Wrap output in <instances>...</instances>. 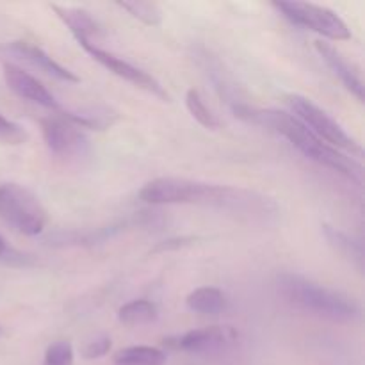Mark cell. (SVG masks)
Returning <instances> with one entry per match:
<instances>
[{"instance_id":"14","label":"cell","mask_w":365,"mask_h":365,"mask_svg":"<svg viewBox=\"0 0 365 365\" xmlns=\"http://www.w3.org/2000/svg\"><path fill=\"white\" fill-rule=\"evenodd\" d=\"M323 234L328 245L335 250L341 257L359 267L360 271L364 269V246L362 242L353 239L351 235L346 232L339 230V228L330 227V225H323Z\"/></svg>"},{"instance_id":"12","label":"cell","mask_w":365,"mask_h":365,"mask_svg":"<svg viewBox=\"0 0 365 365\" xmlns=\"http://www.w3.org/2000/svg\"><path fill=\"white\" fill-rule=\"evenodd\" d=\"M316 50L319 52V56L323 57L324 63L330 66V70L341 78L342 84L346 86V89H349L360 102H364V82L359 70H356V68L353 66L335 46H331L330 43L316 41Z\"/></svg>"},{"instance_id":"5","label":"cell","mask_w":365,"mask_h":365,"mask_svg":"<svg viewBox=\"0 0 365 365\" xmlns=\"http://www.w3.org/2000/svg\"><path fill=\"white\" fill-rule=\"evenodd\" d=\"M285 102L294 113L292 116L298 118L321 141L334 146V148L342 150L351 157H362V146L342 128L341 123H337L330 114L324 113L312 100L303 95H287Z\"/></svg>"},{"instance_id":"19","label":"cell","mask_w":365,"mask_h":365,"mask_svg":"<svg viewBox=\"0 0 365 365\" xmlns=\"http://www.w3.org/2000/svg\"><path fill=\"white\" fill-rule=\"evenodd\" d=\"M118 6L127 11L130 16L138 18L145 25L155 27L163 20V11L155 2H141V0H132V2H118Z\"/></svg>"},{"instance_id":"6","label":"cell","mask_w":365,"mask_h":365,"mask_svg":"<svg viewBox=\"0 0 365 365\" xmlns=\"http://www.w3.org/2000/svg\"><path fill=\"white\" fill-rule=\"evenodd\" d=\"M273 6L292 24L310 29L335 41L351 38V31L335 11L310 2H273Z\"/></svg>"},{"instance_id":"11","label":"cell","mask_w":365,"mask_h":365,"mask_svg":"<svg viewBox=\"0 0 365 365\" xmlns=\"http://www.w3.org/2000/svg\"><path fill=\"white\" fill-rule=\"evenodd\" d=\"M4 50H6L7 53H11V56H16L20 57V59L27 61L29 64H32L34 68L41 70L43 73L57 78V81L78 82V77L73 73V71L61 66L57 61H53L52 57H50L45 50L39 48V46L31 45V43H25V41H13L7 46H4Z\"/></svg>"},{"instance_id":"8","label":"cell","mask_w":365,"mask_h":365,"mask_svg":"<svg viewBox=\"0 0 365 365\" xmlns=\"http://www.w3.org/2000/svg\"><path fill=\"white\" fill-rule=\"evenodd\" d=\"M41 132L46 146L56 155H82L88 150V138L78 130L77 125L71 123L64 116L41 120Z\"/></svg>"},{"instance_id":"2","label":"cell","mask_w":365,"mask_h":365,"mask_svg":"<svg viewBox=\"0 0 365 365\" xmlns=\"http://www.w3.org/2000/svg\"><path fill=\"white\" fill-rule=\"evenodd\" d=\"M234 110L235 116L241 118V120L252 125H259V127H266L277 134L284 135L289 143H292V146H296L303 155L309 157L314 163L330 168L335 173H341L355 180L356 184H362V164L348 153H342L341 150L321 141L314 132H310L292 114L278 109H255V107L248 106H235Z\"/></svg>"},{"instance_id":"15","label":"cell","mask_w":365,"mask_h":365,"mask_svg":"<svg viewBox=\"0 0 365 365\" xmlns=\"http://www.w3.org/2000/svg\"><path fill=\"white\" fill-rule=\"evenodd\" d=\"M189 310L207 316H217L227 309V296L214 287H200L192 291L185 299Z\"/></svg>"},{"instance_id":"10","label":"cell","mask_w":365,"mask_h":365,"mask_svg":"<svg viewBox=\"0 0 365 365\" xmlns=\"http://www.w3.org/2000/svg\"><path fill=\"white\" fill-rule=\"evenodd\" d=\"M237 342V331L232 327H207L191 330L177 341V348L189 353H217Z\"/></svg>"},{"instance_id":"13","label":"cell","mask_w":365,"mask_h":365,"mask_svg":"<svg viewBox=\"0 0 365 365\" xmlns=\"http://www.w3.org/2000/svg\"><path fill=\"white\" fill-rule=\"evenodd\" d=\"M50 7H52L53 13L61 18V21L70 29V32L75 36V39H77L78 43H91L93 36L98 34V24H96L95 18H93L88 11L78 9V7L57 6V4H52Z\"/></svg>"},{"instance_id":"17","label":"cell","mask_w":365,"mask_h":365,"mask_svg":"<svg viewBox=\"0 0 365 365\" xmlns=\"http://www.w3.org/2000/svg\"><path fill=\"white\" fill-rule=\"evenodd\" d=\"M157 307L155 303L148 302V299H134L130 303H125L118 312V317L123 324L128 327H143V324H150L157 319Z\"/></svg>"},{"instance_id":"20","label":"cell","mask_w":365,"mask_h":365,"mask_svg":"<svg viewBox=\"0 0 365 365\" xmlns=\"http://www.w3.org/2000/svg\"><path fill=\"white\" fill-rule=\"evenodd\" d=\"M43 365H73V348L68 341H57L46 348Z\"/></svg>"},{"instance_id":"22","label":"cell","mask_w":365,"mask_h":365,"mask_svg":"<svg viewBox=\"0 0 365 365\" xmlns=\"http://www.w3.org/2000/svg\"><path fill=\"white\" fill-rule=\"evenodd\" d=\"M110 349V339L107 335H100V337L93 339L89 341L88 344L82 348V356L88 360H95V359H102L109 353Z\"/></svg>"},{"instance_id":"16","label":"cell","mask_w":365,"mask_h":365,"mask_svg":"<svg viewBox=\"0 0 365 365\" xmlns=\"http://www.w3.org/2000/svg\"><path fill=\"white\" fill-rule=\"evenodd\" d=\"M166 353L152 346H132L116 353L114 365H164Z\"/></svg>"},{"instance_id":"7","label":"cell","mask_w":365,"mask_h":365,"mask_svg":"<svg viewBox=\"0 0 365 365\" xmlns=\"http://www.w3.org/2000/svg\"><path fill=\"white\" fill-rule=\"evenodd\" d=\"M78 45H81L82 48H84L86 52H88L89 56L96 61V63L102 64L103 68H107V70H109L110 73L116 75V77L123 78V81L130 82V84H134V86H138V88L145 89V91L152 93V95L160 96V98H168V93L164 91L163 86H160V82L157 81L155 77H152L150 73H146L145 70H141V68L127 63V61H123L121 57L114 56V53L107 52V50L98 48V46L93 45V43L82 41V43H78Z\"/></svg>"},{"instance_id":"4","label":"cell","mask_w":365,"mask_h":365,"mask_svg":"<svg viewBox=\"0 0 365 365\" xmlns=\"http://www.w3.org/2000/svg\"><path fill=\"white\" fill-rule=\"evenodd\" d=\"M0 217L25 235H38L48 221L38 196L13 182L0 185Z\"/></svg>"},{"instance_id":"18","label":"cell","mask_w":365,"mask_h":365,"mask_svg":"<svg viewBox=\"0 0 365 365\" xmlns=\"http://www.w3.org/2000/svg\"><path fill=\"white\" fill-rule=\"evenodd\" d=\"M185 106H187L189 114L198 121L202 127L209 128V130H216L220 127V121L214 116L212 110L205 106V102L202 100L200 93L196 89H189L187 95H185Z\"/></svg>"},{"instance_id":"1","label":"cell","mask_w":365,"mask_h":365,"mask_svg":"<svg viewBox=\"0 0 365 365\" xmlns=\"http://www.w3.org/2000/svg\"><path fill=\"white\" fill-rule=\"evenodd\" d=\"M139 198L152 205L180 203V205L214 207L248 220L260 221H267L271 216L278 214L277 205L269 198H264L257 192L177 177H163L148 182L139 192Z\"/></svg>"},{"instance_id":"9","label":"cell","mask_w":365,"mask_h":365,"mask_svg":"<svg viewBox=\"0 0 365 365\" xmlns=\"http://www.w3.org/2000/svg\"><path fill=\"white\" fill-rule=\"evenodd\" d=\"M4 81H6L7 88L20 98L29 100L32 103L46 107V109L59 110V103L53 98L52 93L41 84L36 77L21 70L20 66L13 63H4Z\"/></svg>"},{"instance_id":"21","label":"cell","mask_w":365,"mask_h":365,"mask_svg":"<svg viewBox=\"0 0 365 365\" xmlns=\"http://www.w3.org/2000/svg\"><path fill=\"white\" fill-rule=\"evenodd\" d=\"M25 139H27V132L20 125L0 116V141L9 143V145H20Z\"/></svg>"},{"instance_id":"3","label":"cell","mask_w":365,"mask_h":365,"mask_svg":"<svg viewBox=\"0 0 365 365\" xmlns=\"http://www.w3.org/2000/svg\"><path fill=\"white\" fill-rule=\"evenodd\" d=\"M277 282L282 298L303 312L334 323H351L360 316V307L355 299L302 274L282 273Z\"/></svg>"},{"instance_id":"23","label":"cell","mask_w":365,"mask_h":365,"mask_svg":"<svg viewBox=\"0 0 365 365\" xmlns=\"http://www.w3.org/2000/svg\"><path fill=\"white\" fill-rule=\"evenodd\" d=\"M7 253V248H6V242H4V239L0 237V257H4Z\"/></svg>"}]
</instances>
